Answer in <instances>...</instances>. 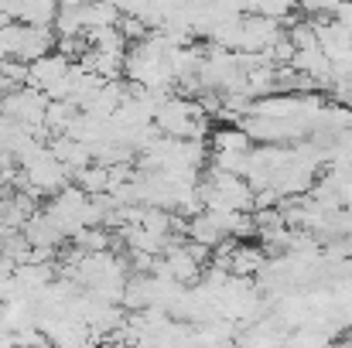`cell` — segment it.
Listing matches in <instances>:
<instances>
[{
	"mask_svg": "<svg viewBox=\"0 0 352 348\" xmlns=\"http://www.w3.org/2000/svg\"><path fill=\"white\" fill-rule=\"evenodd\" d=\"M76 181L89 192V195H103V192H110V167L107 164H89V167H82L79 174H76Z\"/></svg>",
	"mask_w": 352,
	"mask_h": 348,
	"instance_id": "cell-3",
	"label": "cell"
},
{
	"mask_svg": "<svg viewBox=\"0 0 352 348\" xmlns=\"http://www.w3.org/2000/svg\"><path fill=\"white\" fill-rule=\"evenodd\" d=\"M58 10H62V3H58V0H21V14H17V21H24V24H48V27H55Z\"/></svg>",
	"mask_w": 352,
	"mask_h": 348,
	"instance_id": "cell-2",
	"label": "cell"
},
{
	"mask_svg": "<svg viewBox=\"0 0 352 348\" xmlns=\"http://www.w3.org/2000/svg\"><path fill=\"white\" fill-rule=\"evenodd\" d=\"M55 45H58V41H55V34H52V27H48V24H21L14 55H17V58H24V62H34V58L48 55Z\"/></svg>",
	"mask_w": 352,
	"mask_h": 348,
	"instance_id": "cell-1",
	"label": "cell"
}]
</instances>
